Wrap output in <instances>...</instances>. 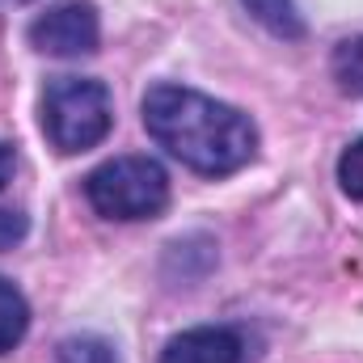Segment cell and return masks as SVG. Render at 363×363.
Wrapping results in <instances>:
<instances>
[{
	"label": "cell",
	"mask_w": 363,
	"mask_h": 363,
	"mask_svg": "<svg viewBox=\"0 0 363 363\" xmlns=\"http://www.w3.org/2000/svg\"><path fill=\"white\" fill-rule=\"evenodd\" d=\"M148 135L190 174L228 178L258 152V127L245 110L186 85H152L140 101Z\"/></svg>",
	"instance_id": "obj_1"
},
{
	"label": "cell",
	"mask_w": 363,
	"mask_h": 363,
	"mask_svg": "<svg viewBox=\"0 0 363 363\" xmlns=\"http://www.w3.org/2000/svg\"><path fill=\"white\" fill-rule=\"evenodd\" d=\"M38 123H43V135L55 152H64V157L89 152L114 127L110 89L93 77H55L43 89Z\"/></svg>",
	"instance_id": "obj_2"
},
{
	"label": "cell",
	"mask_w": 363,
	"mask_h": 363,
	"mask_svg": "<svg viewBox=\"0 0 363 363\" xmlns=\"http://www.w3.org/2000/svg\"><path fill=\"white\" fill-rule=\"evenodd\" d=\"M85 199L101 220H157L169 207V174L152 157H114L85 178Z\"/></svg>",
	"instance_id": "obj_3"
},
{
	"label": "cell",
	"mask_w": 363,
	"mask_h": 363,
	"mask_svg": "<svg viewBox=\"0 0 363 363\" xmlns=\"http://www.w3.org/2000/svg\"><path fill=\"white\" fill-rule=\"evenodd\" d=\"M101 43V17L89 0H64L51 4L30 21V47L51 60H81L93 55Z\"/></svg>",
	"instance_id": "obj_4"
},
{
	"label": "cell",
	"mask_w": 363,
	"mask_h": 363,
	"mask_svg": "<svg viewBox=\"0 0 363 363\" xmlns=\"http://www.w3.org/2000/svg\"><path fill=\"white\" fill-rule=\"evenodd\" d=\"M161 363H241V338L224 325H194L165 342Z\"/></svg>",
	"instance_id": "obj_5"
},
{
	"label": "cell",
	"mask_w": 363,
	"mask_h": 363,
	"mask_svg": "<svg viewBox=\"0 0 363 363\" xmlns=\"http://www.w3.org/2000/svg\"><path fill=\"white\" fill-rule=\"evenodd\" d=\"M241 4H245V13H250L267 34L283 38V43H300V38L308 34L304 13H300L296 0H241Z\"/></svg>",
	"instance_id": "obj_6"
},
{
	"label": "cell",
	"mask_w": 363,
	"mask_h": 363,
	"mask_svg": "<svg viewBox=\"0 0 363 363\" xmlns=\"http://www.w3.org/2000/svg\"><path fill=\"white\" fill-rule=\"evenodd\" d=\"M26 330H30V304L17 291V283L0 274V355H9L26 338Z\"/></svg>",
	"instance_id": "obj_7"
},
{
	"label": "cell",
	"mask_w": 363,
	"mask_h": 363,
	"mask_svg": "<svg viewBox=\"0 0 363 363\" xmlns=\"http://www.w3.org/2000/svg\"><path fill=\"white\" fill-rule=\"evenodd\" d=\"M330 68H334L338 89L363 101V34H355V38H342V43L334 47Z\"/></svg>",
	"instance_id": "obj_8"
},
{
	"label": "cell",
	"mask_w": 363,
	"mask_h": 363,
	"mask_svg": "<svg viewBox=\"0 0 363 363\" xmlns=\"http://www.w3.org/2000/svg\"><path fill=\"white\" fill-rule=\"evenodd\" d=\"M55 363H118V355L101 334H68L55 347Z\"/></svg>",
	"instance_id": "obj_9"
},
{
	"label": "cell",
	"mask_w": 363,
	"mask_h": 363,
	"mask_svg": "<svg viewBox=\"0 0 363 363\" xmlns=\"http://www.w3.org/2000/svg\"><path fill=\"white\" fill-rule=\"evenodd\" d=\"M338 186H342L347 199L363 203V135L355 144H347L342 157H338Z\"/></svg>",
	"instance_id": "obj_10"
},
{
	"label": "cell",
	"mask_w": 363,
	"mask_h": 363,
	"mask_svg": "<svg viewBox=\"0 0 363 363\" xmlns=\"http://www.w3.org/2000/svg\"><path fill=\"white\" fill-rule=\"evenodd\" d=\"M26 233H30V220L21 211H13V207H0V254L13 250V245H21Z\"/></svg>",
	"instance_id": "obj_11"
},
{
	"label": "cell",
	"mask_w": 363,
	"mask_h": 363,
	"mask_svg": "<svg viewBox=\"0 0 363 363\" xmlns=\"http://www.w3.org/2000/svg\"><path fill=\"white\" fill-rule=\"evenodd\" d=\"M13 169H17V148H13L9 140H0V190L9 186V178H13Z\"/></svg>",
	"instance_id": "obj_12"
},
{
	"label": "cell",
	"mask_w": 363,
	"mask_h": 363,
	"mask_svg": "<svg viewBox=\"0 0 363 363\" xmlns=\"http://www.w3.org/2000/svg\"><path fill=\"white\" fill-rule=\"evenodd\" d=\"M0 4H30V0H0Z\"/></svg>",
	"instance_id": "obj_13"
}]
</instances>
